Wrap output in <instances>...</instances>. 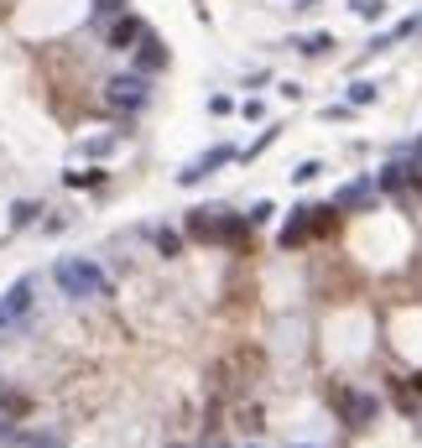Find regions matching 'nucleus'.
Segmentation results:
<instances>
[{"label": "nucleus", "instance_id": "nucleus-1", "mask_svg": "<svg viewBox=\"0 0 422 448\" xmlns=\"http://www.w3.org/2000/svg\"><path fill=\"white\" fill-rule=\"evenodd\" d=\"M52 282H58V292L73 297V302L110 297V276H104V266L89 261V256H63L58 266H52Z\"/></svg>", "mask_w": 422, "mask_h": 448}, {"label": "nucleus", "instance_id": "nucleus-2", "mask_svg": "<svg viewBox=\"0 0 422 448\" xmlns=\"http://www.w3.org/2000/svg\"><path fill=\"white\" fill-rule=\"evenodd\" d=\"M104 104H110L115 115H141L151 104V78L147 73H115L110 84H104Z\"/></svg>", "mask_w": 422, "mask_h": 448}, {"label": "nucleus", "instance_id": "nucleus-3", "mask_svg": "<svg viewBox=\"0 0 422 448\" xmlns=\"http://www.w3.org/2000/svg\"><path fill=\"white\" fill-rule=\"evenodd\" d=\"M376 188L391 193V199H407V204L422 199V162H417V156H391V162L380 167Z\"/></svg>", "mask_w": 422, "mask_h": 448}, {"label": "nucleus", "instance_id": "nucleus-4", "mask_svg": "<svg viewBox=\"0 0 422 448\" xmlns=\"http://www.w3.org/2000/svg\"><path fill=\"white\" fill-rule=\"evenodd\" d=\"M188 235H193V240H224V245H240V240H245V224H235L230 214H224V209H193Z\"/></svg>", "mask_w": 422, "mask_h": 448}, {"label": "nucleus", "instance_id": "nucleus-5", "mask_svg": "<svg viewBox=\"0 0 422 448\" xmlns=\"http://www.w3.org/2000/svg\"><path fill=\"white\" fill-rule=\"evenodd\" d=\"M334 214L339 209H292V219H287V230H282V250H297L308 235H328L334 230Z\"/></svg>", "mask_w": 422, "mask_h": 448}, {"label": "nucleus", "instance_id": "nucleus-6", "mask_svg": "<svg viewBox=\"0 0 422 448\" xmlns=\"http://www.w3.org/2000/svg\"><path fill=\"white\" fill-rule=\"evenodd\" d=\"M32 308H37V282L32 276L11 282L6 297H0V334H6V328H21L26 318H32Z\"/></svg>", "mask_w": 422, "mask_h": 448}, {"label": "nucleus", "instance_id": "nucleus-7", "mask_svg": "<svg viewBox=\"0 0 422 448\" xmlns=\"http://www.w3.org/2000/svg\"><path fill=\"white\" fill-rule=\"evenodd\" d=\"M224 162H235V147H209L199 162H188V167L178 173V182H182V188H193V182H204V178L214 173V167H224Z\"/></svg>", "mask_w": 422, "mask_h": 448}, {"label": "nucleus", "instance_id": "nucleus-8", "mask_svg": "<svg viewBox=\"0 0 422 448\" xmlns=\"http://www.w3.org/2000/svg\"><path fill=\"white\" fill-rule=\"evenodd\" d=\"M141 37H147V26H141L136 16H125V11H120L110 26H104V47H115V52H130Z\"/></svg>", "mask_w": 422, "mask_h": 448}, {"label": "nucleus", "instance_id": "nucleus-9", "mask_svg": "<svg viewBox=\"0 0 422 448\" xmlns=\"http://www.w3.org/2000/svg\"><path fill=\"white\" fill-rule=\"evenodd\" d=\"M334 406L349 428H365L376 417V397H360V391H334Z\"/></svg>", "mask_w": 422, "mask_h": 448}, {"label": "nucleus", "instance_id": "nucleus-10", "mask_svg": "<svg viewBox=\"0 0 422 448\" xmlns=\"http://www.w3.org/2000/svg\"><path fill=\"white\" fill-rule=\"evenodd\" d=\"M376 178H360V182H345V188L334 193V209H371L376 204Z\"/></svg>", "mask_w": 422, "mask_h": 448}, {"label": "nucleus", "instance_id": "nucleus-11", "mask_svg": "<svg viewBox=\"0 0 422 448\" xmlns=\"http://www.w3.org/2000/svg\"><path fill=\"white\" fill-rule=\"evenodd\" d=\"M162 68H167V47L147 32V37L136 42V73H162Z\"/></svg>", "mask_w": 422, "mask_h": 448}, {"label": "nucleus", "instance_id": "nucleus-12", "mask_svg": "<svg viewBox=\"0 0 422 448\" xmlns=\"http://www.w3.org/2000/svg\"><path fill=\"white\" fill-rule=\"evenodd\" d=\"M292 47L302 52V58H323V52L334 47V37H328V32H308V37H297Z\"/></svg>", "mask_w": 422, "mask_h": 448}, {"label": "nucleus", "instance_id": "nucleus-13", "mask_svg": "<svg viewBox=\"0 0 422 448\" xmlns=\"http://www.w3.org/2000/svg\"><path fill=\"white\" fill-rule=\"evenodd\" d=\"M16 417H26V397H0V438L11 433Z\"/></svg>", "mask_w": 422, "mask_h": 448}, {"label": "nucleus", "instance_id": "nucleus-14", "mask_svg": "<svg viewBox=\"0 0 422 448\" xmlns=\"http://www.w3.org/2000/svg\"><path fill=\"white\" fill-rule=\"evenodd\" d=\"M37 214H42V204L37 199H21V204H11V230H26Z\"/></svg>", "mask_w": 422, "mask_h": 448}, {"label": "nucleus", "instance_id": "nucleus-15", "mask_svg": "<svg viewBox=\"0 0 422 448\" xmlns=\"http://www.w3.org/2000/svg\"><path fill=\"white\" fill-rule=\"evenodd\" d=\"M104 173L99 167H78V173H68V188H99Z\"/></svg>", "mask_w": 422, "mask_h": 448}, {"label": "nucleus", "instance_id": "nucleus-16", "mask_svg": "<svg viewBox=\"0 0 422 448\" xmlns=\"http://www.w3.org/2000/svg\"><path fill=\"white\" fill-rule=\"evenodd\" d=\"M349 11L360 21H380V11H386V0H349Z\"/></svg>", "mask_w": 422, "mask_h": 448}, {"label": "nucleus", "instance_id": "nucleus-17", "mask_svg": "<svg viewBox=\"0 0 422 448\" xmlns=\"http://www.w3.org/2000/svg\"><path fill=\"white\" fill-rule=\"evenodd\" d=\"M349 104H354V110H360V104H376V84L354 78V84H349Z\"/></svg>", "mask_w": 422, "mask_h": 448}, {"label": "nucleus", "instance_id": "nucleus-18", "mask_svg": "<svg viewBox=\"0 0 422 448\" xmlns=\"http://www.w3.org/2000/svg\"><path fill=\"white\" fill-rule=\"evenodd\" d=\"M156 250H162V256H178V250H182V235L178 230H156Z\"/></svg>", "mask_w": 422, "mask_h": 448}, {"label": "nucleus", "instance_id": "nucleus-19", "mask_svg": "<svg viewBox=\"0 0 422 448\" xmlns=\"http://www.w3.org/2000/svg\"><path fill=\"white\" fill-rule=\"evenodd\" d=\"M318 173H323V162H297V167H292V182H297V188H308Z\"/></svg>", "mask_w": 422, "mask_h": 448}, {"label": "nucleus", "instance_id": "nucleus-20", "mask_svg": "<svg viewBox=\"0 0 422 448\" xmlns=\"http://www.w3.org/2000/svg\"><path fill=\"white\" fill-rule=\"evenodd\" d=\"M125 11V0H94V21H115Z\"/></svg>", "mask_w": 422, "mask_h": 448}, {"label": "nucleus", "instance_id": "nucleus-21", "mask_svg": "<svg viewBox=\"0 0 422 448\" xmlns=\"http://www.w3.org/2000/svg\"><path fill=\"white\" fill-rule=\"evenodd\" d=\"M104 151H115V141H110V136H99V141H84V156H104Z\"/></svg>", "mask_w": 422, "mask_h": 448}, {"label": "nucleus", "instance_id": "nucleus-22", "mask_svg": "<svg viewBox=\"0 0 422 448\" xmlns=\"http://www.w3.org/2000/svg\"><path fill=\"white\" fill-rule=\"evenodd\" d=\"M209 110H214V115H230L235 99H230V94H214V99H209Z\"/></svg>", "mask_w": 422, "mask_h": 448}, {"label": "nucleus", "instance_id": "nucleus-23", "mask_svg": "<svg viewBox=\"0 0 422 448\" xmlns=\"http://www.w3.org/2000/svg\"><path fill=\"white\" fill-rule=\"evenodd\" d=\"M271 214H276V209H271V204H256V209H250V224H266Z\"/></svg>", "mask_w": 422, "mask_h": 448}, {"label": "nucleus", "instance_id": "nucleus-24", "mask_svg": "<svg viewBox=\"0 0 422 448\" xmlns=\"http://www.w3.org/2000/svg\"><path fill=\"white\" fill-rule=\"evenodd\" d=\"M412 402H422V371L412 375Z\"/></svg>", "mask_w": 422, "mask_h": 448}, {"label": "nucleus", "instance_id": "nucleus-25", "mask_svg": "<svg viewBox=\"0 0 422 448\" xmlns=\"http://www.w3.org/2000/svg\"><path fill=\"white\" fill-rule=\"evenodd\" d=\"M412 156H417V162H422V136H417V147H412Z\"/></svg>", "mask_w": 422, "mask_h": 448}, {"label": "nucleus", "instance_id": "nucleus-26", "mask_svg": "<svg viewBox=\"0 0 422 448\" xmlns=\"http://www.w3.org/2000/svg\"><path fill=\"white\" fill-rule=\"evenodd\" d=\"M297 6H313V0H297Z\"/></svg>", "mask_w": 422, "mask_h": 448}]
</instances>
